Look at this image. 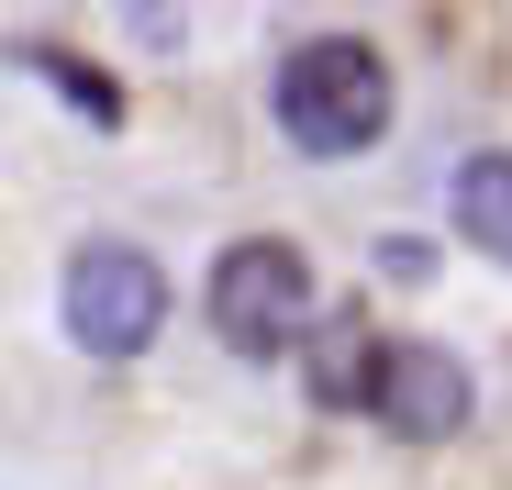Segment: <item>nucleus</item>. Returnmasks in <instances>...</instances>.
<instances>
[{
  "label": "nucleus",
  "instance_id": "1",
  "mask_svg": "<svg viewBox=\"0 0 512 490\" xmlns=\"http://www.w3.org/2000/svg\"><path fill=\"white\" fill-rule=\"evenodd\" d=\"M268 112L301 156H368L390 134V67L368 34H301L268 78Z\"/></svg>",
  "mask_w": 512,
  "mask_h": 490
},
{
  "label": "nucleus",
  "instance_id": "2",
  "mask_svg": "<svg viewBox=\"0 0 512 490\" xmlns=\"http://www.w3.org/2000/svg\"><path fill=\"white\" fill-rule=\"evenodd\" d=\"M201 301H212V335H223L245 368H279V357H301L312 312H323L312 257H301V245H279V234H245V245H223Z\"/></svg>",
  "mask_w": 512,
  "mask_h": 490
},
{
  "label": "nucleus",
  "instance_id": "3",
  "mask_svg": "<svg viewBox=\"0 0 512 490\" xmlns=\"http://www.w3.org/2000/svg\"><path fill=\"white\" fill-rule=\"evenodd\" d=\"M67 335H78V357L134 368L167 335V268L145 257V245H123V234H90L67 257Z\"/></svg>",
  "mask_w": 512,
  "mask_h": 490
},
{
  "label": "nucleus",
  "instance_id": "4",
  "mask_svg": "<svg viewBox=\"0 0 512 490\" xmlns=\"http://www.w3.org/2000/svg\"><path fill=\"white\" fill-rule=\"evenodd\" d=\"M468 368L446 357V346H379V379H368V413L390 424V435H412V446H435V435H457L468 424Z\"/></svg>",
  "mask_w": 512,
  "mask_h": 490
},
{
  "label": "nucleus",
  "instance_id": "5",
  "mask_svg": "<svg viewBox=\"0 0 512 490\" xmlns=\"http://www.w3.org/2000/svg\"><path fill=\"white\" fill-rule=\"evenodd\" d=\"M379 346H390V335H368V312H312L301 357H312V401H323V413H368Z\"/></svg>",
  "mask_w": 512,
  "mask_h": 490
},
{
  "label": "nucleus",
  "instance_id": "6",
  "mask_svg": "<svg viewBox=\"0 0 512 490\" xmlns=\"http://www.w3.org/2000/svg\"><path fill=\"white\" fill-rule=\"evenodd\" d=\"M446 201H457V234L479 245V257H501V268H512V156H501V145H490V156H468Z\"/></svg>",
  "mask_w": 512,
  "mask_h": 490
}]
</instances>
